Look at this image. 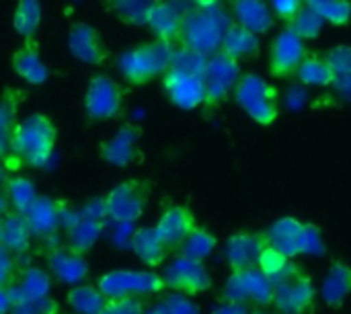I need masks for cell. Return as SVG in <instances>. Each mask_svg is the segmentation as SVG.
Segmentation results:
<instances>
[{
  "label": "cell",
  "mask_w": 351,
  "mask_h": 314,
  "mask_svg": "<svg viewBox=\"0 0 351 314\" xmlns=\"http://www.w3.org/2000/svg\"><path fill=\"white\" fill-rule=\"evenodd\" d=\"M351 296V265L346 261H333L321 286V298L331 309H341Z\"/></svg>",
  "instance_id": "cell-28"
},
{
  "label": "cell",
  "mask_w": 351,
  "mask_h": 314,
  "mask_svg": "<svg viewBox=\"0 0 351 314\" xmlns=\"http://www.w3.org/2000/svg\"><path fill=\"white\" fill-rule=\"evenodd\" d=\"M144 314H165V311H162V306L158 304V306H152L150 311H144Z\"/></svg>",
  "instance_id": "cell-53"
},
{
  "label": "cell",
  "mask_w": 351,
  "mask_h": 314,
  "mask_svg": "<svg viewBox=\"0 0 351 314\" xmlns=\"http://www.w3.org/2000/svg\"><path fill=\"white\" fill-rule=\"evenodd\" d=\"M8 314H64L62 306L58 300L45 296V298H35V300H27V302H19L12 304Z\"/></svg>",
  "instance_id": "cell-42"
},
{
  "label": "cell",
  "mask_w": 351,
  "mask_h": 314,
  "mask_svg": "<svg viewBox=\"0 0 351 314\" xmlns=\"http://www.w3.org/2000/svg\"><path fill=\"white\" fill-rule=\"evenodd\" d=\"M132 253L148 267H160L165 265L167 257L171 255V249L165 245L160 234L154 226H140L130 241Z\"/></svg>",
  "instance_id": "cell-25"
},
{
  "label": "cell",
  "mask_w": 351,
  "mask_h": 314,
  "mask_svg": "<svg viewBox=\"0 0 351 314\" xmlns=\"http://www.w3.org/2000/svg\"><path fill=\"white\" fill-rule=\"evenodd\" d=\"M142 300H107L101 314H144Z\"/></svg>",
  "instance_id": "cell-46"
},
{
  "label": "cell",
  "mask_w": 351,
  "mask_h": 314,
  "mask_svg": "<svg viewBox=\"0 0 351 314\" xmlns=\"http://www.w3.org/2000/svg\"><path fill=\"white\" fill-rule=\"evenodd\" d=\"M189 8L191 6L187 4V0H160L152 10V16L146 27L150 29L154 39L177 47L183 19Z\"/></svg>",
  "instance_id": "cell-17"
},
{
  "label": "cell",
  "mask_w": 351,
  "mask_h": 314,
  "mask_svg": "<svg viewBox=\"0 0 351 314\" xmlns=\"http://www.w3.org/2000/svg\"><path fill=\"white\" fill-rule=\"evenodd\" d=\"M230 8H232V21L253 31L255 35L267 33L276 23L267 0H232Z\"/></svg>",
  "instance_id": "cell-24"
},
{
  "label": "cell",
  "mask_w": 351,
  "mask_h": 314,
  "mask_svg": "<svg viewBox=\"0 0 351 314\" xmlns=\"http://www.w3.org/2000/svg\"><path fill=\"white\" fill-rule=\"evenodd\" d=\"M206 60H208V58H204V56H197V53L187 51V49H183V47H175L169 68H171V70H177V72L202 76L204 66H206Z\"/></svg>",
  "instance_id": "cell-39"
},
{
  "label": "cell",
  "mask_w": 351,
  "mask_h": 314,
  "mask_svg": "<svg viewBox=\"0 0 351 314\" xmlns=\"http://www.w3.org/2000/svg\"><path fill=\"white\" fill-rule=\"evenodd\" d=\"M265 247H267V239L263 232H251V230L232 232L226 239V247H224V257L230 271L255 267Z\"/></svg>",
  "instance_id": "cell-20"
},
{
  "label": "cell",
  "mask_w": 351,
  "mask_h": 314,
  "mask_svg": "<svg viewBox=\"0 0 351 314\" xmlns=\"http://www.w3.org/2000/svg\"><path fill=\"white\" fill-rule=\"evenodd\" d=\"M249 314H267V313H265V309H255V311H251Z\"/></svg>",
  "instance_id": "cell-54"
},
{
  "label": "cell",
  "mask_w": 351,
  "mask_h": 314,
  "mask_svg": "<svg viewBox=\"0 0 351 314\" xmlns=\"http://www.w3.org/2000/svg\"><path fill=\"white\" fill-rule=\"evenodd\" d=\"M33 245V234L29 230V224L23 214L16 212H6L2 220V237H0V247L10 253L14 259L27 255Z\"/></svg>",
  "instance_id": "cell-26"
},
{
  "label": "cell",
  "mask_w": 351,
  "mask_h": 314,
  "mask_svg": "<svg viewBox=\"0 0 351 314\" xmlns=\"http://www.w3.org/2000/svg\"><path fill=\"white\" fill-rule=\"evenodd\" d=\"M33 239H51L64 224L66 204L47 195H37L31 208L23 214Z\"/></svg>",
  "instance_id": "cell-18"
},
{
  "label": "cell",
  "mask_w": 351,
  "mask_h": 314,
  "mask_svg": "<svg viewBox=\"0 0 351 314\" xmlns=\"http://www.w3.org/2000/svg\"><path fill=\"white\" fill-rule=\"evenodd\" d=\"M21 101H23V93L16 88H6L0 95V146L8 148V138L16 123V111Z\"/></svg>",
  "instance_id": "cell-37"
},
{
  "label": "cell",
  "mask_w": 351,
  "mask_h": 314,
  "mask_svg": "<svg viewBox=\"0 0 351 314\" xmlns=\"http://www.w3.org/2000/svg\"><path fill=\"white\" fill-rule=\"evenodd\" d=\"M2 193L6 197L10 212H16V214H25L31 208V204L37 200V189H35L33 181L27 177H21V175H12V177L4 179Z\"/></svg>",
  "instance_id": "cell-31"
},
{
  "label": "cell",
  "mask_w": 351,
  "mask_h": 314,
  "mask_svg": "<svg viewBox=\"0 0 351 314\" xmlns=\"http://www.w3.org/2000/svg\"><path fill=\"white\" fill-rule=\"evenodd\" d=\"M6 290L10 294L12 304L35 300V298H45L49 296V290H51V276L39 267H23L19 269V274L14 276L12 284Z\"/></svg>",
  "instance_id": "cell-22"
},
{
  "label": "cell",
  "mask_w": 351,
  "mask_h": 314,
  "mask_svg": "<svg viewBox=\"0 0 351 314\" xmlns=\"http://www.w3.org/2000/svg\"><path fill=\"white\" fill-rule=\"evenodd\" d=\"M296 80L306 86H331L335 80V74L331 66L325 62V58L317 51H308L302 64L296 70Z\"/></svg>",
  "instance_id": "cell-32"
},
{
  "label": "cell",
  "mask_w": 351,
  "mask_h": 314,
  "mask_svg": "<svg viewBox=\"0 0 351 314\" xmlns=\"http://www.w3.org/2000/svg\"><path fill=\"white\" fill-rule=\"evenodd\" d=\"M257 267L269 278V282L274 286H278V284H282V282H286V280H290V278H294V276L304 271L294 259L286 257L284 253H280L278 249H274L269 245L261 251Z\"/></svg>",
  "instance_id": "cell-30"
},
{
  "label": "cell",
  "mask_w": 351,
  "mask_h": 314,
  "mask_svg": "<svg viewBox=\"0 0 351 314\" xmlns=\"http://www.w3.org/2000/svg\"><path fill=\"white\" fill-rule=\"evenodd\" d=\"M47 274L53 276L62 284L80 286L90 276V265L82 253L72 251L66 245L53 247L45 253Z\"/></svg>",
  "instance_id": "cell-16"
},
{
  "label": "cell",
  "mask_w": 351,
  "mask_h": 314,
  "mask_svg": "<svg viewBox=\"0 0 351 314\" xmlns=\"http://www.w3.org/2000/svg\"><path fill=\"white\" fill-rule=\"evenodd\" d=\"M12 309V302H10V294L6 288H0V314H8Z\"/></svg>",
  "instance_id": "cell-52"
},
{
  "label": "cell",
  "mask_w": 351,
  "mask_h": 314,
  "mask_svg": "<svg viewBox=\"0 0 351 314\" xmlns=\"http://www.w3.org/2000/svg\"><path fill=\"white\" fill-rule=\"evenodd\" d=\"M323 21L333 27H348L351 21V0H331L323 12Z\"/></svg>",
  "instance_id": "cell-43"
},
{
  "label": "cell",
  "mask_w": 351,
  "mask_h": 314,
  "mask_svg": "<svg viewBox=\"0 0 351 314\" xmlns=\"http://www.w3.org/2000/svg\"><path fill=\"white\" fill-rule=\"evenodd\" d=\"M261 49V41L259 35H255L253 31L237 25L234 21L230 23V27L226 29L224 37H222V45L220 51L226 53L228 58L243 62V60H253L259 56Z\"/></svg>",
  "instance_id": "cell-29"
},
{
  "label": "cell",
  "mask_w": 351,
  "mask_h": 314,
  "mask_svg": "<svg viewBox=\"0 0 351 314\" xmlns=\"http://www.w3.org/2000/svg\"><path fill=\"white\" fill-rule=\"evenodd\" d=\"M64 230H66V247L76 253H86L93 249L101 234V222L88 214H68L64 216Z\"/></svg>",
  "instance_id": "cell-23"
},
{
  "label": "cell",
  "mask_w": 351,
  "mask_h": 314,
  "mask_svg": "<svg viewBox=\"0 0 351 314\" xmlns=\"http://www.w3.org/2000/svg\"><path fill=\"white\" fill-rule=\"evenodd\" d=\"M306 41L294 35L290 29H282L269 45V74L274 78H290L306 58Z\"/></svg>",
  "instance_id": "cell-13"
},
{
  "label": "cell",
  "mask_w": 351,
  "mask_h": 314,
  "mask_svg": "<svg viewBox=\"0 0 351 314\" xmlns=\"http://www.w3.org/2000/svg\"><path fill=\"white\" fill-rule=\"evenodd\" d=\"M41 25V0H16L12 12V29L25 39H35Z\"/></svg>",
  "instance_id": "cell-35"
},
{
  "label": "cell",
  "mask_w": 351,
  "mask_h": 314,
  "mask_svg": "<svg viewBox=\"0 0 351 314\" xmlns=\"http://www.w3.org/2000/svg\"><path fill=\"white\" fill-rule=\"evenodd\" d=\"M142 128L138 123H123L113 136L99 144V156L111 167L128 169L144 160L142 152Z\"/></svg>",
  "instance_id": "cell-10"
},
{
  "label": "cell",
  "mask_w": 351,
  "mask_h": 314,
  "mask_svg": "<svg viewBox=\"0 0 351 314\" xmlns=\"http://www.w3.org/2000/svg\"><path fill=\"white\" fill-rule=\"evenodd\" d=\"M97 288L107 300H142L165 292V280L152 271L113 269L97 280Z\"/></svg>",
  "instance_id": "cell-5"
},
{
  "label": "cell",
  "mask_w": 351,
  "mask_h": 314,
  "mask_svg": "<svg viewBox=\"0 0 351 314\" xmlns=\"http://www.w3.org/2000/svg\"><path fill=\"white\" fill-rule=\"evenodd\" d=\"M6 150H8V148H6V146H0V158H2V156H4V154H6Z\"/></svg>",
  "instance_id": "cell-55"
},
{
  "label": "cell",
  "mask_w": 351,
  "mask_h": 314,
  "mask_svg": "<svg viewBox=\"0 0 351 314\" xmlns=\"http://www.w3.org/2000/svg\"><path fill=\"white\" fill-rule=\"evenodd\" d=\"M66 302L74 314H101L107 298L101 294L97 284H80L66 294Z\"/></svg>",
  "instance_id": "cell-34"
},
{
  "label": "cell",
  "mask_w": 351,
  "mask_h": 314,
  "mask_svg": "<svg viewBox=\"0 0 351 314\" xmlns=\"http://www.w3.org/2000/svg\"><path fill=\"white\" fill-rule=\"evenodd\" d=\"M56 144L58 128L43 113H31L16 121L8 138L10 154L31 169H43L51 160Z\"/></svg>",
  "instance_id": "cell-1"
},
{
  "label": "cell",
  "mask_w": 351,
  "mask_h": 314,
  "mask_svg": "<svg viewBox=\"0 0 351 314\" xmlns=\"http://www.w3.org/2000/svg\"><path fill=\"white\" fill-rule=\"evenodd\" d=\"M230 23H232V19L224 12L222 6L208 8V10L189 8L183 19L177 47H183L197 56L210 58L216 51H220L222 37H224L226 29L230 27Z\"/></svg>",
  "instance_id": "cell-2"
},
{
  "label": "cell",
  "mask_w": 351,
  "mask_h": 314,
  "mask_svg": "<svg viewBox=\"0 0 351 314\" xmlns=\"http://www.w3.org/2000/svg\"><path fill=\"white\" fill-rule=\"evenodd\" d=\"M160 84L167 99L183 111H193L206 105V88L202 76H193L169 68L160 76Z\"/></svg>",
  "instance_id": "cell-15"
},
{
  "label": "cell",
  "mask_w": 351,
  "mask_h": 314,
  "mask_svg": "<svg viewBox=\"0 0 351 314\" xmlns=\"http://www.w3.org/2000/svg\"><path fill=\"white\" fill-rule=\"evenodd\" d=\"M304 6V0H269V8L274 12V19H280L284 25H288Z\"/></svg>",
  "instance_id": "cell-45"
},
{
  "label": "cell",
  "mask_w": 351,
  "mask_h": 314,
  "mask_svg": "<svg viewBox=\"0 0 351 314\" xmlns=\"http://www.w3.org/2000/svg\"><path fill=\"white\" fill-rule=\"evenodd\" d=\"M317 304V286L304 271L274 286L271 309L280 314H313Z\"/></svg>",
  "instance_id": "cell-11"
},
{
  "label": "cell",
  "mask_w": 351,
  "mask_h": 314,
  "mask_svg": "<svg viewBox=\"0 0 351 314\" xmlns=\"http://www.w3.org/2000/svg\"><path fill=\"white\" fill-rule=\"evenodd\" d=\"M152 183L146 179H125L111 187L103 197V214L115 222H138L150 202Z\"/></svg>",
  "instance_id": "cell-7"
},
{
  "label": "cell",
  "mask_w": 351,
  "mask_h": 314,
  "mask_svg": "<svg viewBox=\"0 0 351 314\" xmlns=\"http://www.w3.org/2000/svg\"><path fill=\"white\" fill-rule=\"evenodd\" d=\"M84 115L90 121H113L125 113L128 95L119 80L109 74H95L84 90Z\"/></svg>",
  "instance_id": "cell-6"
},
{
  "label": "cell",
  "mask_w": 351,
  "mask_h": 314,
  "mask_svg": "<svg viewBox=\"0 0 351 314\" xmlns=\"http://www.w3.org/2000/svg\"><path fill=\"white\" fill-rule=\"evenodd\" d=\"M107 2H109V0H107Z\"/></svg>",
  "instance_id": "cell-57"
},
{
  "label": "cell",
  "mask_w": 351,
  "mask_h": 314,
  "mask_svg": "<svg viewBox=\"0 0 351 314\" xmlns=\"http://www.w3.org/2000/svg\"><path fill=\"white\" fill-rule=\"evenodd\" d=\"M329 2H331V0H304V6H306V8H311V10H315L317 14H321V16H323V12L327 10Z\"/></svg>",
  "instance_id": "cell-50"
},
{
  "label": "cell",
  "mask_w": 351,
  "mask_h": 314,
  "mask_svg": "<svg viewBox=\"0 0 351 314\" xmlns=\"http://www.w3.org/2000/svg\"><path fill=\"white\" fill-rule=\"evenodd\" d=\"M302 228H304V222L298 218H280L267 230H263V234H265L269 247L278 249L280 253H284L290 259H296Z\"/></svg>",
  "instance_id": "cell-27"
},
{
  "label": "cell",
  "mask_w": 351,
  "mask_h": 314,
  "mask_svg": "<svg viewBox=\"0 0 351 314\" xmlns=\"http://www.w3.org/2000/svg\"><path fill=\"white\" fill-rule=\"evenodd\" d=\"M160 306H162L165 314H202L199 309L189 300V296H183V294H177V292L165 296Z\"/></svg>",
  "instance_id": "cell-44"
},
{
  "label": "cell",
  "mask_w": 351,
  "mask_h": 314,
  "mask_svg": "<svg viewBox=\"0 0 351 314\" xmlns=\"http://www.w3.org/2000/svg\"><path fill=\"white\" fill-rule=\"evenodd\" d=\"M19 274L16 259L0 247V288H8Z\"/></svg>",
  "instance_id": "cell-47"
},
{
  "label": "cell",
  "mask_w": 351,
  "mask_h": 314,
  "mask_svg": "<svg viewBox=\"0 0 351 314\" xmlns=\"http://www.w3.org/2000/svg\"><path fill=\"white\" fill-rule=\"evenodd\" d=\"M187 4L191 8H204V10H208V8L222 6V0H187Z\"/></svg>",
  "instance_id": "cell-51"
},
{
  "label": "cell",
  "mask_w": 351,
  "mask_h": 314,
  "mask_svg": "<svg viewBox=\"0 0 351 314\" xmlns=\"http://www.w3.org/2000/svg\"><path fill=\"white\" fill-rule=\"evenodd\" d=\"M175 47L158 39L142 41L119 56V72L132 86H142L160 78L171 64Z\"/></svg>",
  "instance_id": "cell-3"
},
{
  "label": "cell",
  "mask_w": 351,
  "mask_h": 314,
  "mask_svg": "<svg viewBox=\"0 0 351 314\" xmlns=\"http://www.w3.org/2000/svg\"><path fill=\"white\" fill-rule=\"evenodd\" d=\"M251 313V309L247 306V304H239V302H222V304H218L216 309H214V313L212 314H249Z\"/></svg>",
  "instance_id": "cell-49"
},
{
  "label": "cell",
  "mask_w": 351,
  "mask_h": 314,
  "mask_svg": "<svg viewBox=\"0 0 351 314\" xmlns=\"http://www.w3.org/2000/svg\"><path fill=\"white\" fill-rule=\"evenodd\" d=\"M325 251H327V247H325V239H323L321 228L313 222H304L300 247H298V257L300 255L319 257V255H325Z\"/></svg>",
  "instance_id": "cell-40"
},
{
  "label": "cell",
  "mask_w": 351,
  "mask_h": 314,
  "mask_svg": "<svg viewBox=\"0 0 351 314\" xmlns=\"http://www.w3.org/2000/svg\"><path fill=\"white\" fill-rule=\"evenodd\" d=\"M241 62L228 58L222 51H216L206 60L204 72H202V82L206 88V109L214 111L220 107L234 90L239 78H241Z\"/></svg>",
  "instance_id": "cell-9"
},
{
  "label": "cell",
  "mask_w": 351,
  "mask_h": 314,
  "mask_svg": "<svg viewBox=\"0 0 351 314\" xmlns=\"http://www.w3.org/2000/svg\"><path fill=\"white\" fill-rule=\"evenodd\" d=\"M216 245H218V239H216L206 226H197V228L185 239V243L179 247L177 255L204 263L206 257H210V255L214 253Z\"/></svg>",
  "instance_id": "cell-36"
},
{
  "label": "cell",
  "mask_w": 351,
  "mask_h": 314,
  "mask_svg": "<svg viewBox=\"0 0 351 314\" xmlns=\"http://www.w3.org/2000/svg\"><path fill=\"white\" fill-rule=\"evenodd\" d=\"M160 0H109V8L128 27H146Z\"/></svg>",
  "instance_id": "cell-33"
},
{
  "label": "cell",
  "mask_w": 351,
  "mask_h": 314,
  "mask_svg": "<svg viewBox=\"0 0 351 314\" xmlns=\"http://www.w3.org/2000/svg\"><path fill=\"white\" fill-rule=\"evenodd\" d=\"M325 62L331 66L335 76H351V45L341 43L323 53Z\"/></svg>",
  "instance_id": "cell-41"
},
{
  "label": "cell",
  "mask_w": 351,
  "mask_h": 314,
  "mask_svg": "<svg viewBox=\"0 0 351 314\" xmlns=\"http://www.w3.org/2000/svg\"><path fill=\"white\" fill-rule=\"evenodd\" d=\"M197 218L195 214L189 210V206H169L165 208V212L160 214V218L156 220L154 228L160 234V239L165 241V245L171 249V253H177L179 247L185 243V239L197 228Z\"/></svg>",
  "instance_id": "cell-19"
},
{
  "label": "cell",
  "mask_w": 351,
  "mask_h": 314,
  "mask_svg": "<svg viewBox=\"0 0 351 314\" xmlns=\"http://www.w3.org/2000/svg\"><path fill=\"white\" fill-rule=\"evenodd\" d=\"M10 68L12 72L27 84L39 86L47 82L49 78V68L45 66L41 58V49L37 39H25L10 56Z\"/></svg>",
  "instance_id": "cell-21"
},
{
  "label": "cell",
  "mask_w": 351,
  "mask_h": 314,
  "mask_svg": "<svg viewBox=\"0 0 351 314\" xmlns=\"http://www.w3.org/2000/svg\"><path fill=\"white\" fill-rule=\"evenodd\" d=\"M331 86H333V90L341 99H346V101L351 103V76H335V80H333Z\"/></svg>",
  "instance_id": "cell-48"
},
{
  "label": "cell",
  "mask_w": 351,
  "mask_h": 314,
  "mask_svg": "<svg viewBox=\"0 0 351 314\" xmlns=\"http://www.w3.org/2000/svg\"><path fill=\"white\" fill-rule=\"evenodd\" d=\"M68 49L70 53L88 66H105L109 60V47L95 25L76 21L68 29Z\"/></svg>",
  "instance_id": "cell-14"
},
{
  "label": "cell",
  "mask_w": 351,
  "mask_h": 314,
  "mask_svg": "<svg viewBox=\"0 0 351 314\" xmlns=\"http://www.w3.org/2000/svg\"><path fill=\"white\" fill-rule=\"evenodd\" d=\"M2 220H4V214H0V237H2Z\"/></svg>",
  "instance_id": "cell-56"
},
{
  "label": "cell",
  "mask_w": 351,
  "mask_h": 314,
  "mask_svg": "<svg viewBox=\"0 0 351 314\" xmlns=\"http://www.w3.org/2000/svg\"><path fill=\"white\" fill-rule=\"evenodd\" d=\"M232 97L237 101V105L259 125L267 128L271 125L278 115H280V97H278V88L274 84H269L265 78H261L259 74L253 72H245L241 74Z\"/></svg>",
  "instance_id": "cell-4"
},
{
  "label": "cell",
  "mask_w": 351,
  "mask_h": 314,
  "mask_svg": "<svg viewBox=\"0 0 351 314\" xmlns=\"http://www.w3.org/2000/svg\"><path fill=\"white\" fill-rule=\"evenodd\" d=\"M222 298L226 302L269 309L274 300V284L257 265L247 267V269H237V271H230L222 290Z\"/></svg>",
  "instance_id": "cell-8"
},
{
  "label": "cell",
  "mask_w": 351,
  "mask_h": 314,
  "mask_svg": "<svg viewBox=\"0 0 351 314\" xmlns=\"http://www.w3.org/2000/svg\"><path fill=\"white\" fill-rule=\"evenodd\" d=\"M165 288L183 296H195L212 288V276L202 261L177 255L162 274Z\"/></svg>",
  "instance_id": "cell-12"
},
{
  "label": "cell",
  "mask_w": 351,
  "mask_h": 314,
  "mask_svg": "<svg viewBox=\"0 0 351 314\" xmlns=\"http://www.w3.org/2000/svg\"><path fill=\"white\" fill-rule=\"evenodd\" d=\"M323 27H325V21L321 14H317L315 10L302 6L300 12L286 25V29H290L294 35H298L302 41H313L317 39L321 33H323Z\"/></svg>",
  "instance_id": "cell-38"
}]
</instances>
